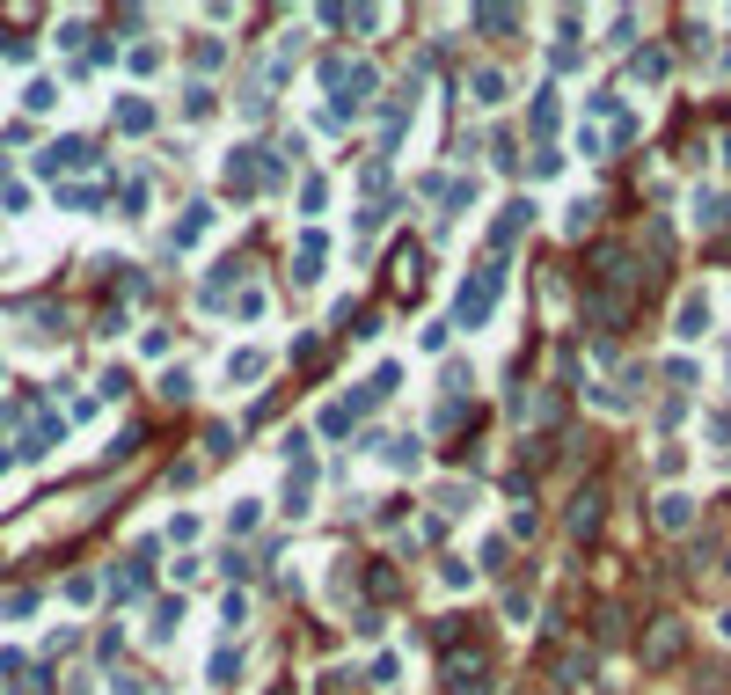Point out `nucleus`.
<instances>
[{
    "instance_id": "obj_1",
    "label": "nucleus",
    "mask_w": 731,
    "mask_h": 695,
    "mask_svg": "<svg viewBox=\"0 0 731 695\" xmlns=\"http://www.w3.org/2000/svg\"><path fill=\"white\" fill-rule=\"evenodd\" d=\"M498 293H505V264L468 271L461 286H454V322H461V330H483V322H490V308H498Z\"/></svg>"
},
{
    "instance_id": "obj_2",
    "label": "nucleus",
    "mask_w": 731,
    "mask_h": 695,
    "mask_svg": "<svg viewBox=\"0 0 731 695\" xmlns=\"http://www.w3.org/2000/svg\"><path fill=\"white\" fill-rule=\"evenodd\" d=\"M673 337H680V344L717 337V293H710V286H688V293H680V308H673Z\"/></svg>"
},
{
    "instance_id": "obj_3",
    "label": "nucleus",
    "mask_w": 731,
    "mask_h": 695,
    "mask_svg": "<svg viewBox=\"0 0 731 695\" xmlns=\"http://www.w3.org/2000/svg\"><path fill=\"white\" fill-rule=\"evenodd\" d=\"M308 491H315V461H293V469H286V491H278V513H286V520H308L315 513Z\"/></svg>"
},
{
    "instance_id": "obj_4",
    "label": "nucleus",
    "mask_w": 731,
    "mask_h": 695,
    "mask_svg": "<svg viewBox=\"0 0 731 695\" xmlns=\"http://www.w3.org/2000/svg\"><path fill=\"white\" fill-rule=\"evenodd\" d=\"M688 220L695 227H724L731 220V198L717 191V183H695V191H688Z\"/></svg>"
},
{
    "instance_id": "obj_5",
    "label": "nucleus",
    "mask_w": 731,
    "mask_h": 695,
    "mask_svg": "<svg viewBox=\"0 0 731 695\" xmlns=\"http://www.w3.org/2000/svg\"><path fill=\"white\" fill-rule=\"evenodd\" d=\"M256 154H264V147H234V154L220 161V183H227L234 198H249V191H256Z\"/></svg>"
},
{
    "instance_id": "obj_6",
    "label": "nucleus",
    "mask_w": 731,
    "mask_h": 695,
    "mask_svg": "<svg viewBox=\"0 0 731 695\" xmlns=\"http://www.w3.org/2000/svg\"><path fill=\"white\" fill-rule=\"evenodd\" d=\"M271 374V352H256V344H242V352H227V388H256Z\"/></svg>"
},
{
    "instance_id": "obj_7",
    "label": "nucleus",
    "mask_w": 731,
    "mask_h": 695,
    "mask_svg": "<svg viewBox=\"0 0 731 695\" xmlns=\"http://www.w3.org/2000/svg\"><path fill=\"white\" fill-rule=\"evenodd\" d=\"M680 644H688V630H680V622H658V630L644 637V666H651V674H658V666H673Z\"/></svg>"
},
{
    "instance_id": "obj_8",
    "label": "nucleus",
    "mask_w": 731,
    "mask_h": 695,
    "mask_svg": "<svg viewBox=\"0 0 731 695\" xmlns=\"http://www.w3.org/2000/svg\"><path fill=\"white\" fill-rule=\"evenodd\" d=\"M512 96V81L498 74V66H476V74H468V103H476V110H498Z\"/></svg>"
},
{
    "instance_id": "obj_9",
    "label": "nucleus",
    "mask_w": 731,
    "mask_h": 695,
    "mask_svg": "<svg viewBox=\"0 0 731 695\" xmlns=\"http://www.w3.org/2000/svg\"><path fill=\"white\" fill-rule=\"evenodd\" d=\"M527 227H534V198H512L505 213H498V227H490V242H498V249H512V242L527 235Z\"/></svg>"
},
{
    "instance_id": "obj_10",
    "label": "nucleus",
    "mask_w": 731,
    "mask_h": 695,
    "mask_svg": "<svg viewBox=\"0 0 731 695\" xmlns=\"http://www.w3.org/2000/svg\"><path fill=\"white\" fill-rule=\"evenodd\" d=\"M658 527H666V535H688V527H695V498L666 491V498H658Z\"/></svg>"
},
{
    "instance_id": "obj_11",
    "label": "nucleus",
    "mask_w": 731,
    "mask_h": 695,
    "mask_svg": "<svg viewBox=\"0 0 731 695\" xmlns=\"http://www.w3.org/2000/svg\"><path fill=\"white\" fill-rule=\"evenodd\" d=\"M381 454H388V469H403V476L424 469V439H410V432L403 439H381Z\"/></svg>"
},
{
    "instance_id": "obj_12",
    "label": "nucleus",
    "mask_w": 731,
    "mask_h": 695,
    "mask_svg": "<svg viewBox=\"0 0 731 695\" xmlns=\"http://www.w3.org/2000/svg\"><path fill=\"white\" fill-rule=\"evenodd\" d=\"M205 227H212V205L198 198V205H183V220H176V249H198L205 242Z\"/></svg>"
},
{
    "instance_id": "obj_13",
    "label": "nucleus",
    "mask_w": 731,
    "mask_h": 695,
    "mask_svg": "<svg viewBox=\"0 0 731 695\" xmlns=\"http://www.w3.org/2000/svg\"><path fill=\"white\" fill-rule=\"evenodd\" d=\"M439 513H476V483H461V476H446L439 491H432Z\"/></svg>"
},
{
    "instance_id": "obj_14",
    "label": "nucleus",
    "mask_w": 731,
    "mask_h": 695,
    "mask_svg": "<svg viewBox=\"0 0 731 695\" xmlns=\"http://www.w3.org/2000/svg\"><path fill=\"white\" fill-rule=\"evenodd\" d=\"M468 30H483V37H512V30H520V15H512V8H468Z\"/></svg>"
},
{
    "instance_id": "obj_15",
    "label": "nucleus",
    "mask_w": 731,
    "mask_h": 695,
    "mask_svg": "<svg viewBox=\"0 0 731 695\" xmlns=\"http://www.w3.org/2000/svg\"><path fill=\"white\" fill-rule=\"evenodd\" d=\"M176 630H183V593H176V600H161L154 622H147V637H154V644H176Z\"/></svg>"
},
{
    "instance_id": "obj_16",
    "label": "nucleus",
    "mask_w": 731,
    "mask_h": 695,
    "mask_svg": "<svg viewBox=\"0 0 731 695\" xmlns=\"http://www.w3.org/2000/svg\"><path fill=\"white\" fill-rule=\"evenodd\" d=\"M154 388H161V403H191V396H198V374H191V366H169Z\"/></svg>"
},
{
    "instance_id": "obj_17",
    "label": "nucleus",
    "mask_w": 731,
    "mask_h": 695,
    "mask_svg": "<svg viewBox=\"0 0 731 695\" xmlns=\"http://www.w3.org/2000/svg\"><path fill=\"white\" fill-rule=\"evenodd\" d=\"M117 132H154V103L147 96H125V103H117Z\"/></svg>"
},
{
    "instance_id": "obj_18",
    "label": "nucleus",
    "mask_w": 731,
    "mask_h": 695,
    "mask_svg": "<svg viewBox=\"0 0 731 695\" xmlns=\"http://www.w3.org/2000/svg\"><path fill=\"white\" fill-rule=\"evenodd\" d=\"M439 586L446 593H468V586H476V564H468V556H439Z\"/></svg>"
},
{
    "instance_id": "obj_19",
    "label": "nucleus",
    "mask_w": 731,
    "mask_h": 695,
    "mask_svg": "<svg viewBox=\"0 0 731 695\" xmlns=\"http://www.w3.org/2000/svg\"><path fill=\"white\" fill-rule=\"evenodd\" d=\"M205 681H212V688H234V681H242V652H227V644H220L212 666H205Z\"/></svg>"
},
{
    "instance_id": "obj_20",
    "label": "nucleus",
    "mask_w": 731,
    "mask_h": 695,
    "mask_svg": "<svg viewBox=\"0 0 731 695\" xmlns=\"http://www.w3.org/2000/svg\"><path fill=\"white\" fill-rule=\"evenodd\" d=\"M600 527V491H578L571 498V535H593Z\"/></svg>"
},
{
    "instance_id": "obj_21",
    "label": "nucleus",
    "mask_w": 731,
    "mask_h": 695,
    "mask_svg": "<svg viewBox=\"0 0 731 695\" xmlns=\"http://www.w3.org/2000/svg\"><path fill=\"white\" fill-rule=\"evenodd\" d=\"M476 198H483V183H476V176H468V183H446V220L476 213Z\"/></svg>"
},
{
    "instance_id": "obj_22",
    "label": "nucleus",
    "mask_w": 731,
    "mask_h": 695,
    "mask_svg": "<svg viewBox=\"0 0 731 695\" xmlns=\"http://www.w3.org/2000/svg\"><path fill=\"white\" fill-rule=\"evenodd\" d=\"M446 681H454V695H498V681H490V674H468L461 659L446 666Z\"/></svg>"
},
{
    "instance_id": "obj_23",
    "label": "nucleus",
    "mask_w": 731,
    "mask_h": 695,
    "mask_svg": "<svg viewBox=\"0 0 731 695\" xmlns=\"http://www.w3.org/2000/svg\"><path fill=\"white\" fill-rule=\"evenodd\" d=\"M593 220H600V198H571L563 205V235H585Z\"/></svg>"
},
{
    "instance_id": "obj_24",
    "label": "nucleus",
    "mask_w": 731,
    "mask_h": 695,
    "mask_svg": "<svg viewBox=\"0 0 731 695\" xmlns=\"http://www.w3.org/2000/svg\"><path fill=\"white\" fill-rule=\"evenodd\" d=\"M256 520H264V498H242V505L227 513V535H234V542H242V535H256Z\"/></svg>"
},
{
    "instance_id": "obj_25",
    "label": "nucleus",
    "mask_w": 731,
    "mask_h": 695,
    "mask_svg": "<svg viewBox=\"0 0 731 695\" xmlns=\"http://www.w3.org/2000/svg\"><path fill=\"white\" fill-rule=\"evenodd\" d=\"M212 103H220V88H212V81H191V88H183V118H212Z\"/></svg>"
},
{
    "instance_id": "obj_26",
    "label": "nucleus",
    "mask_w": 731,
    "mask_h": 695,
    "mask_svg": "<svg viewBox=\"0 0 731 695\" xmlns=\"http://www.w3.org/2000/svg\"><path fill=\"white\" fill-rule=\"evenodd\" d=\"M629 81L658 88V81H666V52H636V59H629Z\"/></svg>"
},
{
    "instance_id": "obj_27",
    "label": "nucleus",
    "mask_w": 731,
    "mask_h": 695,
    "mask_svg": "<svg viewBox=\"0 0 731 695\" xmlns=\"http://www.w3.org/2000/svg\"><path fill=\"white\" fill-rule=\"evenodd\" d=\"M439 381H446V396H454V403H461V396H468V388H476V366H468V359H446V374H439Z\"/></svg>"
},
{
    "instance_id": "obj_28",
    "label": "nucleus",
    "mask_w": 731,
    "mask_h": 695,
    "mask_svg": "<svg viewBox=\"0 0 731 695\" xmlns=\"http://www.w3.org/2000/svg\"><path fill=\"white\" fill-rule=\"evenodd\" d=\"M556 681H563V688H585V681H593V659H585V652H563Z\"/></svg>"
},
{
    "instance_id": "obj_29",
    "label": "nucleus",
    "mask_w": 731,
    "mask_h": 695,
    "mask_svg": "<svg viewBox=\"0 0 731 695\" xmlns=\"http://www.w3.org/2000/svg\"><path fill=\"white\" fill-rule=\"evenodd\" d=\"M242 622H249V593H227L220 600V630H242Z\"/></svg>"
},
{
    "instance_id": "obj_30",
    "label": "nucleus",
    "mask_w": 731,
    "mask_h": 695,
    "mask_svg": "<svg viewBox=\"0 0 731 695\" xmlns=\"http://www.w3.org/2000/svg\"><path fill=\"white\" fill-rule=\"evenodd\" d=\"M505 622H512V630H527V622H534V593H505Z\"/></svg>"
},
{
    "instance_id": "obj_31",
    "label": "nucleus",
    "mask_w": 731,
    "mask_h": 695,
    "mask_svg": "<svg viewBox=\"0 0 731 695\" xmlns=\"http://www.w3.org/2000/svg\"><path fill=\"white\" fill-rule=\"evenodd\" d=\"M191 66H198V74H212V66H227V44H220V37H205L198 52H191Z\"/></svg>"
},
{
    "instance_id": "obj_32",
    "label": "nucleus",
    "mask_w": 731,
    "mask_h": 695,
    "mask_svg": "<svg viewBox=\"0 0 731 695\" xmlns=\"http://www.w3.org/2000/svg\"><path fill=\"white\" fill-rule=\"evenodd\" d=\"M315 425H322V439H344V432H351V410H344V403H329Z\"/></svg>"
},
{
    "instance_id": "obj_33",
    "label": "nucleus",
    "mask_w": 731,
    "mask_h": 695,
    "mask_svg": "<svg viewBox=\"0 0 731 695\" xmlns=\"http://www.w3.org/2000/svg\"><path fill=\"white\" fill-rule=\"evenodd\" d=\"M593 403H600V410H607V417H629V410H636V403H629V396H622V388H607V381H600V388H593Z\"/></svg>"
},
{
    "instance_id": "obj_34",
    "label": "nucleus",
    "mask_w": 731,
    "mask_h": 695,
    "mask_svg": "<svg viewBox=\"0 0 731 695\" xmlns=\"http://www.w3.org/2000/svg\"><path fill=\"white\" fill-rule=\"evenodd\" d=\"M688 469V454H680V439H666V447H658V476H680Z\"/></svg>"
},
{
    "instance_id": "obj_35",
    "label": "nucleus",
    "mask_w": 731,
    "mask_h": 695,
    "mask_svg": "<svg viewBox=\"0 0 731 695\" xmlns=\"http://www.w3.org/2000/svg\"><path fill=\"white\" fill-rule=\"evenodd\" d=\"M556 125V88H541V96H534V132H549Z\"/></svg>"
},
{
    "instance_id": "obj_36",
    "label": "nucleus",
    "mask_w": 731,
    "mask_h": 695,
    "mask_svg": "<svg viewBox=\"0 0 731 695\" xmlns=\"http://www.w3.org/2000/svg\"><path fill=\"white\" fill-rule=\"evenodd\" d=\"M264 308H271V300H264V293H256V286H249L242 300H234V315H242V322H264Z\"/></svg>"
},
{
    "instance_id": "obj_37",
    "label": "nucleus",
    "mask_w": 731,
    "mask_h": 695,
    "mask_svg": "<svg viewBox=\"0 0 731 695\" xmlns=\"http://www.w3.org/2000/svg\"><path fill=\"white\" fill-rule=\"evenodd\" d=\"M300 205H308V213H322V205H329V183L308 176V183H300Z\"/></svg>"
},
{
    "instance_id": "obj_38",
    "label": "nucleus",
    "mask_w": 731,
    "mask_h": 695,
    "mask_svg": "<svg viewBox=\"0 0 731 695\" xmlns=\"http://www.w3.org/2000/svg\"><path fill=\"white\" fill-rule=\"evenodd\" d=\"M446 337H454V322H424L417 344H424V352H446Z\"/></svg>"
},
{
    "instance_id": "obj_39",
    "label": "nucleus",
    "mask_w": 731,
    "mask_h": 695,
    "mask_svg": "<svg viewBox=\"0 0 731 695\" xmlns=\"http://www.w3.org/2000/svg\"><path fill=\"white\" fill-rule=\"evenodd\" d=\"M96 388H103V396H125L132 374H125V366H103V381H96Z\"/></svg>"
},
{
    "instance_id": "obj_40",
    "label": "nucleus",
    "mask_w": 731,
    "mask_h": 695,
    "mask_svg": "<svg viewBox=\"0 0 731 695\" xmlns=\"http://www.w3.org/2000/svg\"><path fill=\"white\" fill-rule=\"evenodd\" d=\"M22 103H30V110H52V103H59V88H52V81H30V96H22Z\"/></svg>"
},
{
    "instance_id": "obj_41",
    "label": "nucleus",
    "mask_w": 731,
    "mask_h": 695,
    "mask_svg": "<svg viewBox=\"0 0 731 695\" xmlns=\"http://www.w3.org/2000/svg\"><path fill=\"white\" fill-rule=\"evenodd\" d=\"M169 542H198V513H176L169 520Z\"/></svg>"
},
{
    "instance_id": "obj_42",
    "label": "nucleus",
    "mask_w": 731,
    "mask_h": 695,
    "mask_svg": "<svg viewBox=\"0 0 731 695\" xmlns=\"http://www.w3.org/2000/svg\"><path fill=\"white\" fill-rule=\"evenodd\" d=\"M702 432H710L717 447H731V417H724V410H710V417H702Z\"/></svg>"
},
{
    "instance_id": "obj_43",
    "label": "nucleus",
    "mask_w": 731,
    "mask_h": 695,
    "mask_svg": "<svg viewBox=\"0 0 731 695\" xmlns=\"http://www.w3.org/2000/svg\"><path fill=\"white\" fill-rule=\"evenodd\" d=\"M110 695H147V681H139V674H117V681H110Z\"/></svg>"
},
{
    "instance_id": "obj_44",
    "label": "nucleus",
    "mask_w": 731,
    "mask_h": 695,
    "mask_svg": "<svg viewBox=\"0 0 731 695\" xmlns=\"http://www.w3.org/2000/svg\"><path fill=\"white\" fill-rule=\"evenodd\" d=\"M717 630H724V637H731V615H717Z\"/></svg>"
}]
</instances>
